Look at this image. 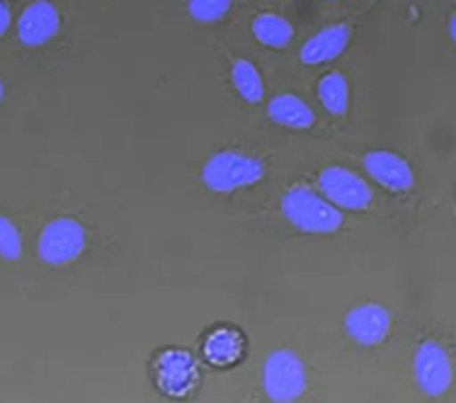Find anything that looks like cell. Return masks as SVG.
Masks as SVG:
<instances>
[{"label":"cell","instance_id":"7c38bea8","mask_svg":"<svg viewBox=\"0 0 456 403\" xmlns=\"http://www.w3.org/2000/svg\"><path fill=\"white\" fill-rule=\"evenodd\" d=\"M352 27L350 25H330L321 29L318 35L308 39L306 45L301 46V62L306 66H323V63L335 62L338 56L345 53V49L350 46Z\"/></svg>","mask_w":456,"mask_h":403},{"label":"cell","instance_id":"9c48e42d","mask_svg":"<svg viewBox=\"0 0 456 403\" xmlns=\"http://www.w3.org/2000/svg\"><path fill=\"white\" fill-rule=\"evenodd\" d=\"M364 170L374 177V183L387 187L388 193H411L415 187V173H412L411 163L401 158L394 151H369L362 158Z\"/></svg>","mask_w":456,"mask_h":403},{"label":"cell","instance_id":"3957f363","mask_svg":"<svg viewBox=\"0 0 456 403\" xmlns=\"http://www.w3.org/2000/svg\"><path fill=\"white\" fill-rule=\"evenodd\" d=\"M88 246V231L73 217H56L46 221L39 241H37V255L39 260L52 267H63L78 260Z\"/></svg>","mask_w":456,"mask_h":403},{"label":"cell","instance_id":"8992f818","mask_svg":"<svg viewBox=\"0 0 456 403\" xmlns=\"http://www.w3.org/2000/svg\"><path fill=\"white\" fill-rule=\"evenodd\" d=\"M318 193L340 211H367L374 202V190L342 166H328L318 176Z\"/></svg>","mask_w":456,"mask_h":403},{"label":"cell","instance_id":"30bf717a","mask_svg":"<svg viewBox=\"0 0 456 403\" xmlns=\"http://www.w3.org/2000/svg\"><path fill=\"white\" fill-rule=\"evenodd\" d=\"M61 29L59 8L49 0H35L22 10L18 20V37L25 46H45Z\"/></svg>","mask_w":456,"mask_h":403},{"label":"cell","instance_id":"ffe728a7","mask_svg":"<svg viewBox=\"0 0 456 403\" xmlns=\"http://www.w3.org/2000/svg\"><path fill=\"white\" fill-rule=\"evenodd\" d=\"M3 97H5V86H3V80H0V103H3Z\"/></svg>","mask_w":456,"mask_h":403},{"label":"cell","instance_id":"9a60e30c","mask_svg":"<svg viewBox=\"0 0 456 403\" xmlns=\"http://www.w3.org/2000/svg\"><path fill=\"white\" fill-rule=\"evenodd\" d=\"M318 100L330 114L345 117L350 110V83L345 78V73L333 70L318 80Z\"/></svg>","mask_w":456,"mask_h":403},{"label":"cell","instance_id":"277c9868","mask_svg":"<svg viewBox=\"0 0 456 403\" xmlns=\"http://www.w3.org/2000/svg\"><path fill=\"white\" fill-rule=\"evenodd\" d=\"M308 372L294 350H274L265 359L263 391L270 401L289 403L306 394Z\"/></svg>","mask_w":456,"mask_h":403},{"label":"cell","instance_id":"ba28073f","mask_svg":"<svg viewBox=\"0 0 456 403\" xmlns=\"http://www.w3.org/2000/svg\"><path fill=\"white\" fill-rule=\"evenodd\" d=\"M342 325H345V333L350 341L362 348H377L388 338L394 321H391L387 307L369 301V304H357L354 308H350Z\"/></svg>","mask_w":456,"mask_h":403},{"label":"cell","instance_id":"2e32d148","mask_svg":"<svg viewBox=\"0 0 456 403\" xmlns=\"http://www.w3.org/2000/svg\"><path fill=\"white\" fill-rule=\"evenodd\" d=\"M231 80H233V88L238 90V95L243 97L246 103H250V105L263 103L265 80L253 62H248V59H233Z\"/></svg>","mask_w":456,"mask_h":403},{"label":"cell","instance_id":"e0dca14e","mask_svg":"<svg viewBox=\"0 0 456 403\" xmlns=\"http://www.w3.org/2000/svg\"><path fill=\"white\" fill-rule=\"evenodd\" d=\"M0 258L15 263L22 258V234L15 221L0 211Z\"/></svg>","mask_w":456,"mask_h":403},{"label":"cell","instance_id":"7a4b0ae2","mask_svg":"<svg viewBox=\"0 0 456 403\" xmlns=\"http://www.w3.org/2000/svg\"><path fill=\"white\" fill-rule=\"evenodd\" d=\"M267 166L263 158L240 153V151H219L202 166V183L216 194H233L253 187L265 177Z\"/></svg>","mask_w":456,"mask_h":403},{"label":"cell","instance_id":"8fae6325","mask_svg":"<svg viewBox=\"0 0 456 403\" xmlns=\"http://www.w3.org/2000/svg\"><path fill=\"white\" fill-rule=\"evenodd\" d=\"M202 350L211 367H236L238 362L246 358L248 338L236 325L221 324L207 333L202 342Z\"/></svg>","mask_w":456,"mask_h":403},{"label":"cell","instance_id":"5b68a950","mask_svg":"<svg viewBox=\"0 0 456 403\" xmlns=\"http://www.w3.org/2000/svg\"><path fill=\"white\" fill-rule=\"evenodd\" d=\"M153 379L160 394L170 399H184L192 394L200 382V365L192 358V352L183 348H167L153 359Z\"/></svg>","mask_w":456,"mask_h":403},{"label":"cell","instance_id":"5bb4252c","mask_svg":"<svg viewBox=\"0 0 456 403\" xmlns=\"http://www.w3.org/2000/svg\"><path fill=\"white\" fill-rule=\"evenodd\" d=\"M253 37L263 46L270 49H287L294 39V27L289 20H284L281 15L274 12H263L253 20Z\"/></svg>","mask_w":456,"mask_h":403},{"label":"cell","instance_id":"d6986e66","mask_svg":"<svg viewBox=\"0 0 456 403\" xmlns=\"http://www.w3.org/2000/svg\"><path fill=\"white\" fill-rule=\"evenodd\" d=\"M10 22H12V15H10L8 3L0 0V37H5V32L10 29Z\"/></svg>","mask_w":456,"mask_h":403},{"label":"cell","instance_id":"6da1fadb","mask_svg":"<svg viewBox=\"0 0 456 403\" xmlns=\"http://www.w3.org/2000/svg\"><path fill=\"white\" fill-rule=\"evenodd\" d=\"M281 214L301 234L330 236L342 228V211L311 187H291L281 197Z\"/></svg>","mask_w":456,"mask_h":403},{"label":"cell","instance_id":"4fadbf2b","mask_svg":"<svg viewBox=\"0 0 456 403\" xmlns=\"http://www.w3.org/2000/svg\"><path fill=\"white\" fill-rule=\"evenodd\" d=\"M267 117L284 129H297V132L311 129L316 124V112L301 97L291 95V93L273 97L267 105Z\"/></svg>","mask_w":456,"mask_h":403},{"label":"cell","instance_id":"ac0fdd59","mask_svg":"<svg viewBox=\"0 0 456 403\" xmlns=\"http://www.w3.org/2000/svg\"><path fill=\"white\" fill-rule=\"evenodd\" d=\"M233 0H187V12L200 22H219L228 15Z\"/></svg>","mask_w":456,"mask_h":403},{"label":"cell","instance_id":"52a82bcc","mask_svg":"<svg viewBox=\"0 0 456 403\" xmlns=\"http://www.w3.org/2000/svg\"><path fill=\"white\" fill-rule=\"evenodd\" d=\"M412 372H415L418 389L430 399H439V396L447 394L452 379H454L452 358L444 350V345H439L437 341H425L415 350Z\"/></svg>","mask_w":456,"mask_h":403}]
</instances>
